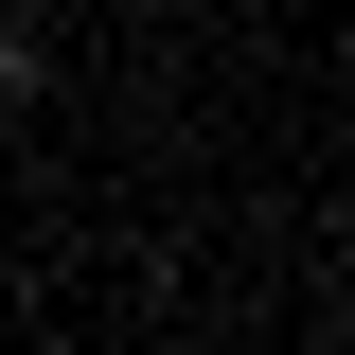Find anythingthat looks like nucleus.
Listing matches in <instances>:
<instances>
[{"mask_svg":"<svg viewBox=\"0 0 355 355\" xmlns=\"http://www.w3.org/2000/svg\"><path fill=\"white\" fill-rule=\"evenodd\" d=\"M53 89V53H36V0H0V107H36Z\"/></svg>","mask_w":355,"mask_h":355,"instance_id":"f257e3e1","label":"nucleus"}]
</instances>
